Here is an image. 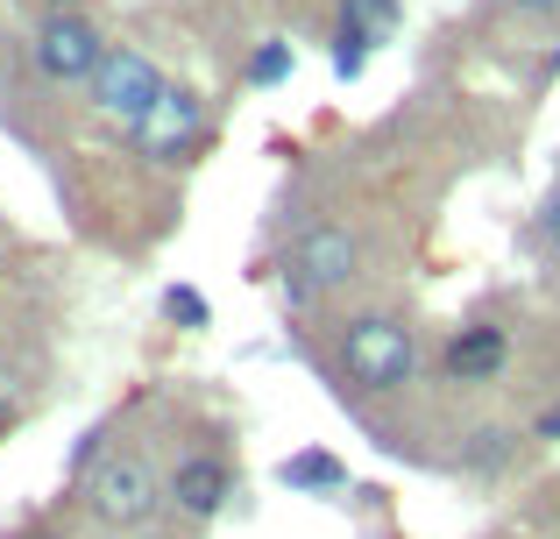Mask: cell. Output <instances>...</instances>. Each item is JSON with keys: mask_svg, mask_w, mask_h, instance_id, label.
Listing matches in <instances>:
<instances>
[{"mask_svg": "<svg viewBox=\"0 0 560 539\" xmlns=\"http://www.w3.org/2000/svg\"><path fill=\"white\" fill-rule=\"evenodd\" d=\"M199 136H206L199 93H191V85H164V99L142 114V128L128 142H136V156H150V164H185V156L199 150Z\"/></svg>", "mask_w": 560, "mask_h": 539, "instance_id": "cell-6", "label": "cell"}, {"mask_svg": "<svg viewBox=\"0 0 560 539\" xmlns=\"http://www.w3.org/2000/svg\"><path fill=\"white\" fill-rule=\"evenodd\" d=\"M533 441H560V405H553V412H539V426H533Z\"/></svg>", "mask_w": 560, "mask_h": 539, "instance_id": "cell-16", "label": "cell"}, {"mask_svg": "<svg viewBox=\"0 0 560 539\" xmlns=\"http://www.w3.org/2000/svg\"><path fill=\"white\" fill-rule=\"evenodd\" d=\"M85 93H93V114H100V121H114V128H128V136H136L142 114H150L156 99H164V71H156L142 50L114 43L107 65H100V79L85 85Z\"/></svg>", "mask_w": 560, "mask_h": 539, "instance_id": "cell-5", "label": "cell"}, {"mask_svg": "<svg viewBox=\"0 0 560 539\" xmlns=\"http://www.w3.org/2000/svg\"><path fill=\"white\" fill-rule=\"evenodd\" d=\"M341 376L370 398H390L419 376V333L397 313H362L341 327Z\"/></svg>", "mask_w": 560, "mask_h": 539, "instance_id": "cell-1", "label": "cell"}, {"mask_svg": "<svg viewBox=\"0 0 560 539\" xmlns=\"http://www.w3.org/2000/svg\"><path fill=\"white\" fill-rule=\"evenodd\" d=\"M504 8H518V14H560V0H504Z\"/></svg>", "mask_w": 560, "mask_h": 539, "instance_id": "cell-17", "label": "cell"}, {"mask_svg": "<svg viewBox=\"0 0 560 539\" xmlns=\"http://www.w3.org/2000/svg\"><path fill=\"white\" fill-rule=\"evenodd\" d=\"M50 8H79V0H50Z\"/></svg>", "mask_w": 560, "mask_h": 539, "instance_id": "cell-20", "label": "cell"}, {"mask_svg": "<svg viewBox=\"0 0 560 539\" xmlns=\"http://www.w3.org/2000/svg\"><path fill=\"white\" fill-rule=\"evenodd\" d=\"M248 79H256V85H277V79H291V43H262V50L256 57H248Z\"/></svg>", "mask_w": 560, "mask_h": 539, "instance_id": "cell-12", "label": "cell"}, {"mask_svg": "<svg viewBox=\"0 0 560 539\" xmlns=\"http://www.w3.org/2000/svg\"><path fill=\"white\" fill-rule=\"evenodd\" d=\"M355 270H362V235L341 227V221H327V227H313V235L291 242L284 291H291V305H313V298H327V291H341Z\"/></svg>", "mask_w": 560, "mask_h": 539, "instance_id": "cell-2", "label": "cell"}, {"mask_svg": "<svg viewBox=\"0 0 560 539\" xmlns=\"http://www.w3.org/2000/svg\"><path fill=\"white\" fill-rule=\"evenodd\" d=\"M370 50H376V36H362V28H348V22H341V36H334V71H341V79H362Z\"/></svg>", "mask_w": 560, "mask_h": 539, "instance_id": "cell-11", "label": "cell"}, {"mask_svg": "<svg viewBox=\"0 0 560 539\" xmlns=\"http://www.w3.org/2000/svg\"><path fill=\"white\" fill-rule=\"evenodd\" d=\"M511 362V333L490 327V319H476V327H462L447 341V355H440V370H447V384H497Z\"/></svg>", "mask_w": 560, "mask_h": 539, "instance_id": "cell-8", "label": "cell"}, {"mask_svg": "<svg viewBox=\"0 0 560 539\" xmlns=\"http://www.w3.org/2000/svg\"><path fill=\"white\" fill-rule=\"evenodd\" d=\"M156 504H171V497H164V483L150 476L142 455H107L93 469V518L107 532H142L156 518Z\"/></svg>", "mask_w": 560, "mask_h": 539, "instance_id": "cell-4", "label": "cell"}, {"mask_svg": "<svg viewBox=\"0 0 560 539\" xmlns=\"http://www.w3.org/2000/svg\"><path fill=\"white\" fill-rule=\"evenodd\" d=\"M100 447H107V426H93V433L79 441V455H71V476H85V469H93V461H100Z\"/></svg>", "mask_w": 560, "mask_h": 539, "instance_id": "cell-15", "label": "cell"}, {"mask_svg": "<svg viewBox=\"0 0 560 539\" xmlns=\"http://www.w3.org/2000/svg\"><path fill=\"white\" fill-rule=\"evenodd\" d=\"M107 50L114 43H100V28L71 8H50L43 28H36V43H28V57H36V71L50 85H93L100 65H107Z\"/></svg>", "mask_w": 560, "mask_h": 539, "instance_id": "cell-3", "label": "cell"}, {"mask_svg": "<svg viewBox=\"0 0 560 539\" xmlns=\"http://www.w3.org/2000/svg\"><path fill=\"white\" fill-rule=\"evenodd\" d=\"M277 483H284L291 497H334V490L348 483V469L327 455V447H305V455H291L284 469H277Z\"/></svg>", "mask_w": 560, "mask_h": 539, "instance_id": "cell-9", "label": "cell"}, {"mask_svg": "<svg viewBox=\"0 0 560 539\" xmlns=\"http://www.w3.org/2000/svg\"><path fill=\"white\" fill-rule=\"evenodd\" d=\"M341 22L383 43V36H390V28H397V0H348V8H341Z\"/></svg>", "mask_w": 560, "mask_h": 539, "instance_id": "cell-10", "label": "cell"}, {"mask_svg": "<svg viewBox=\"0 0 560 539\" xmlns=\"http://www.w3.org/2000/svg\"><path fill=\"white\" fill-rule=\"evenodd\" d=\"M22 539H65V532H22Z\"/></svg>", "mask_w": 560, "mask_h": 539, "instance_id": "cell-19", "label": "cell"}, {"mask_svg": "<svg viewBox=\"0 0 560 539\" xmlns=\"http://www.w3.org/2000/svg\"><path fill=\"white\" fill-rule=\"evenodd\" d=\"M164 497L178 504L191 526H213V518L228 512V497H234V469L213 455V447H199V455H185L178 469L164 476Z\"/></svg>", "mask_w": 560, "mask_h": 539, "instance_id": "cell-7", "label": "cell"}, {"mask_svg": "<svg viewBox=\"0 0 560 539\" xmlns=\"http://www.w3.org/2000/svg\"><path fill=\"white\" fill-rule=\"evenodd\" d=\"M164 313L185 319V327H206V319H213V313H206V298H199L191 284H171V291H164Z\"/></svg>", "mask_w": 560, "mask_h": 539, "instance_id": "cell-13", "label": "cell"}, {"mask_svg": "<svg viewBox=\"0 0 560 539\" xmlns=\"http://www.w3.org/2000/svg\"><path fill=\"white\" fill-rule=\"evenodd\" d=\"M8 419H14V405H8V384H0V426H8Z\"/></svg>", "mask_w": 560, "mask_h": 539, "instance_id": "cell-18", "label": "cell"}, {"mask_svg": "<svg viewBox=\"0 0 560 539\" xmlns=\"http://www.w3.org/2000/svg\"><path fill=\"white\" fill-rule=\"evenodd\" d=\"M533 227H539V242H547V249H560V185L547 192V207L533 213Z\"/></svg>", "mask_w": 560, "mask_h": 539, "instance_id": "cell-14", "label": "cell"}]
</instances>
